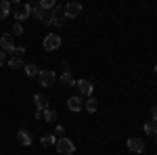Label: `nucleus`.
Masks as SVG:
<instances>
[{"mask_svg": "<svg viewBox=\"0 0 157 155\" xmlns=\"http://www.w3.org/2000/svg\"><path fill=\"white\" fill-rule=\"evenodd\" d=\"M82 11H84V6H82L80 2H75V0L67 2V4L63 6V15H65V19H75V17L82 15Z\"/></svg>", "mask_w": 157, "mask_h": 155, "instance_id": "nucleus-1", "label": "nucleus"}, {"mask_svg": "<svg viewBox=\"0 0 157 155\" xmlns=\"http://www.w3.org/2000/svg\"><path fill=\"white\" fill-rule=\"evenodd\" d=\"M55 147H57V151H59L61 155H73L75 153V145H73L69 138H59Z\"/></svg>", "mask_w": 157, "mask_h": 155, "instance_id": "nucleus-2", "label": "nucleus"}, {"mask_svg": "<svg viewBox=\"0 0 157 155\" xmlns=\"http://www.w3.org/2000/svg\"><path fill=\"white\" fill-rule=\"evenodd\" d=\"M13 15L17 17V23H21L23 19H27L32 15V6L29 4H15L13 6Z\"/></svg>", "mask_w": 157, "mask_h": 155, "instance_id": "nucleus-3", "label": "nucleus"}, {"mask_svg": "<svg viewBox=\"0 0 157 155\" xmlns=\"http://www.w3.org/2000/svg\"><path fill=\"white\" fill-rule=\"evenodd\" d=\"M38 80H40V84H42L44 88H48V86H52V84H55L57 76H55V72H52V69H40Z\"/></svg>", "mask_w": 157, "mask_h": 155, "instance_id": "nucleus-4", "label": "nucleus"}, {"mask_svg": "<svg viewBox=\"0 0 157 155\" xmlns=\"http://www.w3.org/2000/svg\"><path fill=\"white\" fill-rule=\"evenodd\" d=\"M61 46V36L59 34H48V36L44 38V50H57Z\"/></svg>", "mask_w": 157, "mask_h": 155, "instance_id": "nucleus-5", "label": "nucleus"}, {"mask_svg": "<svg viewBox=\"0 0 157 155\" xmlns=\"http://www.w3.org/2000/svg\"><path fill=\"white\" fill-rule=\"evenodd\" d=\"M75 88L80 96H90L92 95V82L90 80H75Z\"/></svg>", "mask_w": 157, "mask_h": 155, "instance_id": "nucleus-6", "label": "nucleus"}, {"mask_svg": "<svg viewBox=\"0 0 157 155\" xmlns=\"http://www.w3.org/2000/svg\"><path fill=\"white\" fill-rule=\"evenodd\" d=\"M128 149L132 151V153H143L145 151V141L143 138H136V136H132V138H128Z\"/></svg>", "mask_w": 157, "mask_h": 155, "instance_id": "nucleus-7", "label": "nucleus"}, {"mask_svg": "<svg viewBox=\"0 0 157 155\" xmlns=\"http://www.w3.org/2000/svg\"><path fill=\"white\" fill-rule=\"evenodd\" d=\"M67 109H69V111H82V109H84V101H82V96H80V95L69 96V99H67Z\"/></svg>", "mask_w": 157, "mask_h": 155, "instance_id": "nucleus-8", "label": "nucleus"}, {"mask_svg": "<svg viewBox=\"0 0 157 155\" xmlns=\"http://www.w3.org/2000/svg\"><path fill=\"white\" fill-rule=\"evenodd\" d=\"M0 48L4 50V52H11L15 50V42H13V34H4V36L0 38Z\"/></svg>", "mask_w": 157, "mask_h": 155, "instance_id": "nucleus-9", "label": "nucleus"}, {"mask_svg": "<svg viewBox=\"0 0 157 155\" xmlns=\"http://www.w3.org/2000/svg\"><path fill=\"white\" fill-rule=\"evenodd\" d=\"M17 141L23 145V147H27V145H32V141H34V136H32V132L27 130V128H21V130L17 132Z\"/></svg>", "mask_w": 157, "mask_h": 155, "instance_id": "nucleus-10", "label": "nucleus"}, {"mask_svg": "<svg viewBox=\"0 0 157 155\" xmlns=\"http://www.w3.org/2000/svg\"><path fill=\"white\" fill-rule=\"evenodd\" d=\"M34 105H36L38 113H40L42 109H48V99H46V95H42V92L34 95Z\"/></svg>", "mask_w": 157, "mask_h": 155, "instance_id": "nucleus-11", "label": "nucleus"}, {"mask_svg": "<svg viewBox=\"0 0 157 155\" xmlns=\"http://www.w3.org/2000/svg\"><path fill=\"white\" fill-rule=\"evenodd\" d=\"M29 6H32V15H29V17H34V19H38V21H44V19H46L48 13L44 11V9H40L38 4H29Z\"/></svg>", "mask_w": 157, "mask_h": 155, "instance_id": "nucleus-12", "label": "nucleus"}, {"mask_svg": "<svg viewBox=\"0 0 157 155\" xmlns=\"http://www.w3.org/2000/svg\"><path fill=\"white\" fill-rule=\"evenodd\" d=\"M13 11L11 2L9 0H0V19H4V17H9V13Z\"/></svg>", "mask_w": 157, "mask_h": 155, "instance_id": "nucleus-13", "label": "nucleus"}, {"mask_svg": "<svg viewBox=\"0 0 157 155\" xmlns=\"http://www.w3.org/2000/svg\"><path fill=\"white\" fill-rule=\"evenodd\" d=\"M97 109H98V101L94 96H90V99L86 101V111H88V113H94Z\"/></svg>", "mask_w": 157, "mask_h": 155, "instance_id": "nucleus-14", "label": "nucleus"}, {"mask_svg": "<svg viewBox=\"0 0 157 155\" xmlns=\"http://www.w3.org/2000/svg\"><path fill=\"white\" fill-rule=\"evenodd\" d=\"M23 69H25V73H27L29 78L40 76V67H38V65H34V63H32V65H23Z\"/></svg>", "mask_w": 157, "mask_h": 155, "instance_id": "nucleus-15", "label": "nucleus"}, {"mask_svg": "<svg viewBox=\"0 0 157 155\" xmlns=\"http://www.w3.org/2000/svg\"><path fill=\"white\" fill-rule=\"evenodd\" d=\"M57 118H59V113H57V111H55V109H44V119H46V122H57Z\"/></svg>", "mask_w": 157, "mask_h": 155, "instance_id": "nucleus-16", "label": "nucleus"}, {"mask_svg": "<svg viewBox=\"0 0 157 155\" xmlns=\"http://www.w3.org/2000/svg\"><path fill=\"white\" fill-rule=\"evenodd\" d=\"M61 82L67 84V86H75V80H73V76L69 73V69H67V72H63V76H61Z\"/></svg>", "mask_w": 157, "mask_h": 155, "instance_id": "nucleus-17", "label": "nucleus"}, {"mask_svg": "<svg viewBox=\"0 0 157 155\" xmlns=\"http://www.w3.org/2000/svg\"><path fill=\"white\" fill-rule=\"evenodd\" d=\"M145 132H147V134H155V136H157V122L149 119V122L145 124Z\"/></svg>", "mask_w": 157, "mask_h": 155, "instance_id": "nucleus-18", "label": "nucleus"}, {"mask_svg": "<svg viewBox=\"0 0 157 155\" xmlns=\"http://www.w3.org/2000/svg\"><path fill=\"white\" fill-rule=\"evenodd\" d=\"M9 67H13V69H19V67H23V61L19 59V57H11V59H9Z\"/></svg>", "mask_w": 157, "mask_h": 155, "instance_id": "nucleus-19", "label": "nucleus"}, {"mask_svg": "<svg viewBox=\"0 0 157 155\" xmlns=\"http://www.w3.org/2000/svg\"><path fill=\"white\" fill-rule=\"evenodd\" d=\"M52 145H57V138L50 134V136H42V147H52Z\"/></svg>", "mask_w": 157, "mask_h": 155, "instance_id": "nucleus-20", "label": "nucleus"}, {"mask_svg": "<svg viewBox=\"0 0 157 155\" xmlns=\"http://www.w3.org/2000/svg\"><path fill=\"white\" fill-rule=\"evenodd\" d=\"M63 23H65V15H55V13H52V25L61 27Z\"/></svg>", "mask_w": 157, "mask_h": 155, "instance_id": "nucleus-21", "label": "nucleus"}, {"mask_svg": "<svg viewBox=\"0 0 157 155\" xmlns=\"http://www.w3.org/2000/svg\"><path fill=\"white\" fill-rule=\"evenodd\" d=\"M38 6H40V9H44V11H50V9H55V0H42Z\"/></svg>", "mask_w": 157, "mask_h": 155, "instance_id": "nucleus-22", "label": "nucleus"}, {"mask_svg": "<svg viewBox=\"0 0 157 155\" xmlns=\"http://www.w3.org/2000/svg\"><path fill=\"white\" fill-rule=\"evenodd\" d=\"M13 34H15V36H21V34H23V25L15 21V25H13Z\"/></svg>", "mask_w": 157, "mask_h": 155, "instance_id": "nucleus-23", "label": "nucleus"}, {"mask_svg": "<svg viewBox=\"0 0 157 155\" xmlns=\"http://www.w3.org/2000/svg\"><path fill=\"white\" fill-rule=\"evenodd\" d=\"M23 55H25V48H23V46H15V50H13V57H19V59H21Z\"/></svg>", "mask_w": 157, "mask_h": 155, "instance_id": "nucleus-24", "label": "nucleus"}, {"mask_svg": "<svg viewBox=\"0 0 157 155\" xmlns=\"http://www.w3.org/2000/svg\"><path fill=\"white\" fill-rule=\"evenodd\" d=\"M4 63H9V59H6V52H4V50H0V67H2Z\"/></svg>", "mask_w": 157, "mask_h": 155, "instance_id": "nucleus-25", "label": "nucleus"}, {"mask_svg": "<svg viewBox=\"0 0 157 155\" xmlns=\"http://www.w3.org/2000/svg\"><path fill=\"white\" fill-rule=\"evenodd\" d=\"M151 118H153V122H157V105L151 109Z\"/></svg>", "mask_w": 157, "mask_h": 155, "instance_id": "nucleus-26", "label": "nucleus"}, {"mask_svg": "<svg viewBox=\"0 0 157 155\" xmlns=\"http://www.w3.org/2000/svg\"><path fill=\"white\" fill-rule=\"evenodd\" d=\"M57 134H65V128L63 126H57Z\"/></svg>", "mask_w": 157, "mask_h": 155, "instance_id": "nucleus-27", "label": "nucleus"}, {"mask_svg": "<svg viewBox=\"0 0 157 155\" xmlns=\"http://www.w3.org/2000/svg\"><path fill=\"white\" fill-rule=\"evenodd\" d=\"M155 73H157V65H155Z\"/></svg>", "mask_w": 157, "mask_h": 155, "instance_id": "nucleus-28", "label": "nucleus"}, {"mask_svg": "<svg viewBox=\"0 0 157 155\" xmlns=\"http://www.w3.org/2000/svg\"><path fill=\"white\" fill-rule=\"evenodd\" d=\"M155 141H157V136H155Z\"/></svg>", "mask_w": 157, "mask_h": 155, "instance_id": "nucleus-29", "label": "nucleus"}, {"mask_svg": "<svg viewBox=\"0 0 157 155\" xmlns=\"http://www.w3.org/2000/svg\"><path fill=\"white\" fill-rule=\"evenodd\" d=\"M155 155H157V153H155Z\"/></svg>", "mask_w": 157, "mask_h": 155, "instance_id": "nucleus-30", "label": "nucleus"}]
</instances>
